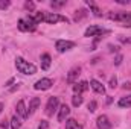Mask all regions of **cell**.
Returning a JSON list of instances; mask_svg holds the SVG:
<instances>
[{"mask_svg": "<svg viewBox=\"0 0 131 129\" xmlns=\"http://www.w3.org/2000/svg\"><path fill=\"white\" fill-rule=\"evenodd\" d=\"M50 62H52L50 55H47V53L41 55V68H43V70H47V68L50 67Z\"/></svg>", "mask_w": 131, "mask_h": 129, "instance_id": "16", "label": "cell"}, {"mask_svg": "<svg viewBox=\"0 0 131 129\" xmlns=\"http://www.w3.org/2000/svg\"><path fill=\"white\" fill-rule=\"evenodd\" d=\"M66 129H82V125H79L75 119H67L66 120Z\"/></svg>", "mask_w": 131, "mask_h": 129, "instance_id": "15", "label": "cell"}, {"mask_svg": "<svg viewBox=\"0 0 131 129\" xmlns=\"http://www.w3.org/2000/svg\"><path fill=\"white\" fill-rule=\"evenodd\" d=\"M119 41L124 43V44H131V38H127V36H124V35L119 36Z\"/></svg>", "mask_w": 131, "mask_h": 129, "instance_id": "26", "label": "cell"}, {"mask_svg": "<svg viewBox=\"0 0 131 129\" xmlns=\"http://www.w3.org/2000/svg\"><path fill=\"white\" fill-rule=\"evenodd\" d=\"M20 126H21L20 119H18L17 115H14V117L11 119V128H12V129H20Z\"/></svg>", "mask_w": 131, "mask_h": 129, "instance_id": "20", "label": "cell"}, {"mask_svg": "<svg viewBox=\"0 0 131 129\" xmlns=\"http://www.w3.org/2000/svg\"><path fill=\"white\" fill-rule=\"evenodd\" d=\"M47 128H49V122L41 120V122H40V125H38V129H47Z\"/></svg>", "mask_w": 131, "mask_h": 129, "instance_id": "28", "label": "cell"}, {"mask_svg": "<svg viewBox=\"0 0 131 129\" xmlns=\"http://www.w3.org/2000/svg\"><path fill=\"white\" fill-rule=\"evenodd\" d=\"M108 31L107 29H104V28H101V26H90V28H87L85 29V32H84V36H101V35H104V33H107Z\"/></svg>", "mask_w": 131, "mask_h": 129, "instance_id": "5", "label": "cell"}, {"mask_svg": "<svg viewBox=\"0 0 131 129\" xmlns=\"http://www.w3.org/2000/svg\"><path fill=\"white\" fill-rule=\"evenodd\" d=\"M17 114H18L21 119H26V117H28V109H26V105H25L23 100H20V102L17 103Z\"/></svg>", "mask_w": 131, "mask_h": 129, "instance_id": "12", "label": "cell"}, {"mask_svg": "<svg viewBox=\"0 0 131 129\" xmlns=\"http://www.w3.org/2000/svg\"><path fill=\"white\" fill-rule=\"evenodd\" d=\"M9 5H11L9 0H0V9H6V8H9Z\"/></svg>", "mask_w": 131, "mask_h": 129, "instance_id": "24", "label": "cell"}, {"mask_svg": "<svg viewBox=\"0 0 131 129\" xmlns=\"http://www.w3.org/2000/svg\"><path fill=\"white\" fill-rule=\"evenodd\" d=\"M15 67H17V70L20 71V73H23V74H35V71H37V67L34 64H31L29 61H25L23 58H17L15 59Z\"/></svg>", "mask_w": 131, "mask_h": 129, "instance_id": "1", "label": "cell"}, {"mask_svg": "<svg viewBox=\"0 0 131 129\" xmlns=\"http://www.w3.org/2000/svg\"><path fill=\"white\" fill-rule=\"evenodd\" d=\"M122 88H124V90H131V82H125V84L122 85Z\"/></svg>", "mask_w": 131, "mask_h": 129, "instance_id": "31", "label": "cell"}, {"mask_svg": "<svg viewBox=\"0 0 131 129\" xmlns=\"http://www.w3.org/2000/svg\"><path fill=\"white\" fill-rule=\"evenodd\" d=\"M96 125H98V129H111V123L108 120L107 115H99L98 120H96Z\"/></svg>", "mask_w": 131, "mask_h": 129, "instance_id": "8", "label": "cell"}, {"mask_svg": "<svg viewBox=\"0 0 131 129\" xmlns=\"http://www.w3.org/2000/svg\"><path fill=\"white\" fill-rule=\"evenodd\" d=\"M40 103H41L40 97H34L32 100L29 102V108H28V115H32L34 112L37 111V108L40 106Z\"/></svg>", "mask_w": 131, "mask_h": 129, "instance_id": "10", "label": "cell"}, {"mask_svg": "<svg viewBox=\"0 0 131 129\" xmlns=\"http://www.w3.org/2000/svg\"><path fill=\"white\" fill-rule=\"evenodd\" d=\"M108 50H110V52H117L119 47H116V46H113V44H108Z\"/></svg>", "mask_w": 131, "mask_h": 129, "instance_id": "30", "label": "cell"}, {"mask_svg": "<svg viewBox=\"0 0 131 129\" xmlns=\"http://www.w3.org/2000/svg\"><path fill=\"white\" fill-rule=\"evenodd\" d=\"M0 128L6 129V128H8V122H6V120H3V122H2V123H0Z\"/></svg>", "mask_w": 131, "mask_h": 129, "instance_id": "33", "label": "cell"}, {"mask_svg": "<svg viewBox=\"0 0 131 129\" xmlns=\"http://www.w3.org/2000/svg\"><path fill=\"white\" fill-rule=\"evenodd\" d=\"M79 73H81V68H79V67H73V68L69 71V74H67V82H69V84H73V82L76 81V78L79 76Z\"/></svg>", "mask_w": 131, "mask_h": 129, "instance_id": "9", "label": "cell"}, {"mask_svg": "<svg viewBox=\"0 0 131 129\" xmlns=\"http://www.w3.org/2000/svg\"><path fill=\"white\" fill-rule=\"evenodd\" d=\"M12 84H14V78H11V79H9V81H8L5 85H6V87H9V85H12Z\"/></svg>", "mask_w": 131, "mask_h": 129, "instance_id": "34", "label": "cell"}, {"mask_svg": "<svg viewBox=\"0 0 131 129\" xmlns=\"http://www.w3.org/2000/svg\"><path fill=\"white\" fill-rule=\"evenodd\" d=\"M116 85H117V78L113 76V78L110 79V88H116Z\"/></svg>", "mask_w": 131, "mask_h": 129, "instance_id": "27", "label": "cell"}, {"mask_svg": "<svg viewBox=\"0 0 131 129\" xmlns=\"http://www.w3.org/2000/svg\"><path fill=\"white\" fill-rule=\"evenodd\" d=\"M69 114H70V108H69L67 105H63V106L60 108V112H58V120H60V122H64L66 119L69 117Z\"/></svg>", "mask_w": 131, "mask_h": 129, "instance_id": "14", "label": "cell"}, {"mask_svg": "<svg viewBox=\"0 0 131 129\" xmlns=\"http://www.w3.org/2000/svg\"><path fill=\"white\" fill-rule=\"evenodd\" d=\"M3 111V103H0V112Z\"/></svg>", "mask_w": 131, "mask_h": 129, "instance_id": "36", "label": "cell"}, {"mask_svg": "<svg viewBox=\"0 0 131 129\" xmlns=\"http://www.w3.org/2000/svg\"><path fill=\"white\" fill-rule=\"evenodd\" d=\"M90 87H92L96 93H99V94H104V93H105L104 85H102L99 81H96V79H92V81H90Z\"/></svg>", "mask_w": 131, "mask_h": 129, "instance_id": "13", "label": "cell"}, {"mask_svg": "<svg viewBox=\"0 0 131 129\" xmlns=\"http://www.w3.org/2000/svg\"><path fill=\"white\" fill-rule=\"evenodd\" d=\"M18 29L21 32H34L37 29V21L34 20L32 15H28L26 18L18 20Z\"/></svg>", "mask_w": 131, "mask_h": 129, "instance_id": "2", "label": "cell"}, {"mask_svg": "<svg viewBox=\"0 0 131 129\" xmlns=\"http://www.w3.org/2000/svg\"><path fill=\"white\" fill-rule=\"evenodd\" d=\"M72 105H73L75 108L81 106V105H82V96H81V94H75V96L72 97Z\"/></svg>", "mask_w": 131, "mask_h": 129, "instance_id": "19", "label": "cell"}, {"mask_svg": "<svg viewBox=\"0 0 131 129\" xmlns=\"http://www.w3.org/2000/svg\"><path fill=\"white\" fill-rule=\"evenodd\" d=\"M73 47H75V43H73V41H69V40H58V41L55 43V49H57L60 53H64V52L73 49Z\"/></svg>", "mask_w": 131, "mask_h": 129, "instance_id": "4", "label": "cell"}, {"mask_svg": "<svg viewBox=\"0 0 131 129\" xmlns=\"http://www.w3.org/2000/svg\"><path fill=\"white\" fill-rule=\"evenodd\" d=\"M73 90H75L76 94H81V93H84V91L89 90V82L82 81V82H79V84H75V85H73Z\"/></svg>", "mask_w": 131, "mask_h": 129, "instance_id": "11", "label": "cell"}, {"mask_svg": "<svg viewBox=\"0 0 131 129\" xmlns=\"http://www.w3.org/2000/svg\"><path fill=\"white\" fill-rule=\"evenodd\" d=\"M58 105H60V100H58V97H55V96L49 97V100H47V105H46V114H47V115H53V112L57 111Z\"/></svg>", "mask_w": 131, "mask_h": 129, "instance_id": "6", "label": "cell"}, {"mask_svg": "<svg viewBox=\"0 0 131 129\" xmlns=\"http://www.w3.org/2000/svg\"><path fill=\"white\" fill-rule=\"evenodd\" d=\"M52 87V81L50 79H47V78H43V79H40V81H37L35 82V85H34V88L35 90H49Z\"/></svg>", "mask_w": 131, "mask_h": 129, "instance_id": "7", "label": "cell"}, {"mask_svg": "<svg viewBox=\"0 0 131 129\" xmlns=\"http://www.w3.org/2000/svg\"><path fill=\"white\" fill-rule=\"evenodd\" d=\"M87 15V11L85 9H79V11H76V14H75V20L78 21V20H81L82 17H85Z\"/></svg>", "mask_w": 131, "mask_h": 129, "instance_id": "21", "label": "cell"}, {"mask_svg": "<svg viewBox=\"0 0 131 129\" xmlns=\"http://www.w3.org/2000/svg\"><path fill=\"white\" fill-rule=\"evenodd\" d=\"M25 8H26L28 11H34V9H35V3H34V2H26V3H25Z\"/></svg>", "mask_w": 131, "mask_h": 129, "instance_id": "25", "label": "cell"}, {"mask_svg": "<svg viewBox=\"0 0 131 129\" xmlns=\"http://www.w3.org/2000/svg\"><path fill=\"white\" fill-rule=\"evenodd\" d=\"M87 108H89V111H90V112H95V111H96V108H98V103H96L95 100H92V102L89 103V106H87Z\"/></svg>", "mask_w": 131, "mask_h": 129, "instance_id": "22", "label": "cell"}, {"mask_svg": "<svg viewBox=\"0 0 131 129\" xmlns=\"http://www.w3.org/2000/svg\"><path fill=\"white\" fill-rule=\"evenodd\" d=\"M44 21L49 23V24H55V23H58V21H64V23H67L69 20H67L66 17H63V15H60V14L46 12V14H44Z\"/></svg>", "mask_w": 131, "mask_h": 129, "instance_id": "3", "label": "cell"}, {"mask_svg": "<svg viewBox=\"0 0 131 129\" xmlns=\"http://www.w3.org/2000/svg\"><path fill=\"white\" fill-rule=\"evenodd\" d=\"M87 5L92 8V11H93V14L96 15V17H101L102 15V12H101V9H99L98 6L95 5V2H92V0H87Z\"/></svg>", "mask_w": 131, "mask_h": 129, "instance_id": "18", "label": "cell"}, {"mask_svg": "<svg viewBox=\"0 0 131 129\" xmlns=\"http://www.w3.org/2000/svg\"><path fill=\"white\" fill-rule=\"evenodd\" d=\"M116 2H117L119 5H128V3H130V0H116Z\"/></svg>", "mask_w": 131, "mask_h": 129, "instance_id": "32", "label": "cell"}, {"mask_svg": "<svg viewBox=\"0 0 131 129\" xmlns=\"http://www.w3.org/2000/svg\"><path fill=\"white\" fill-rule=\"evenodd\" d=\"M18 88H20V85H18V84H17V85H15V87H12V88H11V90H9V91H11V93H14V91H17V90H18Z\"/></svg>", "mask_w": 131, "mask_h": 129, "instance_id": "35", "label": "cell"}, {"mask_svg": "<svg viewBox=\"0 0 131 129\" xmlns=\"http://www.w3.org/2000/svg\"><path fill=\"white\" fill-rule=\"evenodd\" d=\"M121 108H130L131 106V94L127 97H122L121 100H119V103H117Z\"/></svg>", "mask_w": 131, "mask_h": 129, "instance_id": "17", "label": "cell"}, {"mask_svg": "<svg viewBox=\"0 0 131 129\" xmlns=\"http://www.w3.org/2000/svg\"><path fill=\"white\" fill-rule=\"evenodd\" d=\"M64 5H66V0H63V2H55V0L50 2V6H52V8H61V6H64Z\"/></svg>", "mask_w": 131, "mask_h": 129, "instance_id": "23", "label": "cell"}, {"mask_svg": "<svg viewBox=\"0 0 131 129\" xmlns=\"http://www.w3.org/2000/svg\"><path fill=\"white\" fill-rule=\"evenodd\" d=\"M122 59H124V56H122V55H117V56H116V59H114V64L121 65V64H122Z\"/></svg>", "mask_w": 131, "mask_h": 129, "instance_id": "29", "label": "cell"}]
</instances>
